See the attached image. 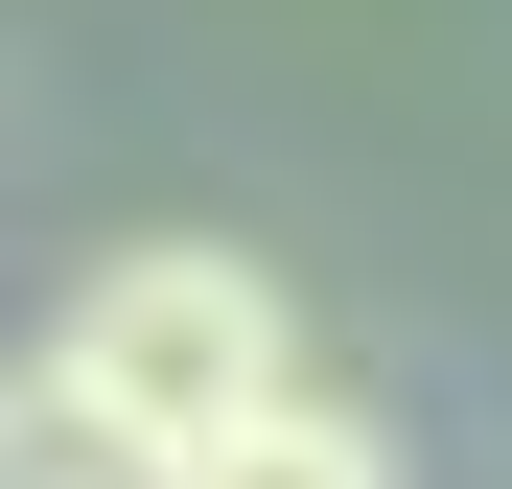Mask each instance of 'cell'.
Listing matches in <instances>:
<instances>
[{
  "label": "cell",
  "instance_id": "3",
  "mask_svg": "<svg viewBox=\"0 0 512 489\" xmlns=\"http://www.w3.org/2000/svg\"><path fill=\"white\" fill-rule=\"evenodd\" d=\"M187 489H396V443L350 420V396H280V420H233V443H187Z\"/></svg>",
  "mask_w": 512,
  "mask_h": 489
},
{
  "label": "cell",
  "instance_id": "1",
  "mask_svg": "<svg viewBox=\"0 0 512 489\" xmlns=\"http://www.w3.org/2000/svg\"><path fill=\"white\" fill-rule=\"evenodd\" d=\"M70 373L117 396V420L187 466V443H233V420H280L303 396V326H280V280L233 257V233H117L94 280H70V326H47Z\"/></svg>",
  "mask_w": 512,
  "mask_h": 489
},
{
  "label": "cell",
  "instance_id": "2",
  "mask_svg": "<svg viewBox=\"0 0 512 489\" xmlns=\"http://www.w3.org/2000/svg\"><path fill=\"white\" fill-rule=\"evenodd\" d=\"M0 489H187V466H163L70 350H0Z\"/></svg>",
  "mask_w": 512,
  "mask_h": 489
}]
</instances>
